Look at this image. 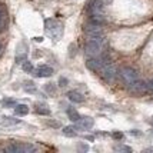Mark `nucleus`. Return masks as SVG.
Returning a JSON list of instances; mask_svg holds the SVG:
<instances>
[{"instance_id": "nucleus-21", "label": "nucleus", "mask_w": 153, "mask_h": 153, "mask_svg": "<svg viewBox=\"0 0 153 153\" xmlns=\"http://www.w3.org/2000/svg\"><path fill=\"white\" fill-rule=\"evenodd\" d=\"M3 27H4V12L0 7V32L3 30Z\"/></svg>"}, {"instance_id": "nucleus-23", "label": "nucleus", "mask_w": 153, "mask_h": 153, "mask_svg": "<svg viewBox=\"0 0 153 153\" xmlns=\"http://www.w3.org/2000/svg\"><path fill=\"white\" fill-rule=\"evenodd\" d=\"M67 85V80L65 79V77H60V86L62 87H65Z\"/></svg>"}, {"instance_id": "nucleus-3", "label": "nucleus", "mask_w": 153, "mask_h": 153, "mask_svg": "<svg viewBox=\"0 0 153 153\" xmlns=\"http://www.w3.org/2000/svg\"><path fill=\"white\" fill-rule=\"evenodd\" d=\"M119 74L120 79L123 80L126 85H130V83H133L134 80H137V72L134 70L133 67H123Z\"/></svg>"}, {"instance_id": "nucleus-13", "label": "nucleus", "mask_w": 153, "mask_h": 153, "mask_svg": "<svg viewBox=\"0 0 153 153\" xmlns=\"http://www.w3.org/2000/svg\"><path fill=\"white\" fill-rule=\"evenodd\" d=\"M36 113H39V114H43V116H49L50 114V110L47 109L46 105H36Z\"/></svg>"}, {"instance_id": "nucleus-11", "label": "nucleus", "mask_w": 153, "mask_h": 153, "mask_svg": "<svg viewBox=\"0 0 153 153\" xmlns=\"http://www.w3.org/2000/svg\"><path fill=\"white\" fill-rule=\"evenodd\" d=\"M67 97H69V100H72L74 103H83L85 102V96L80 92H76V90H70L67 93Z\"/></svg>"}, {"instance_id": "nucleus-19", "label": "nucleus", "mask_w": 153, "mask_h": 153, "mask_svg": "<svg viewBox=\"0 0 153 153\" xmlns=\"http://www.w3.org/2000/svg\"><path fill=\"white\" fill-rule=\"evenodd\" d=\"M114 150L116 152H132V149L129 146H125V145H117V146H114Z\"/></svg>"}, {"instance_id": "nucleus-26", "label": "nucleus", "mask_w": 153, "mask_h": 153, "mask_svg": "<svg viewBox=\"0 0 153 153\" xmlns=\"http://www.w3.org/2000/svg\"><path fill=\"white\" fill-rule=\"evenodd\" d=\"M49 125H50V126H54V127H59L60 126L59 122H57V123H54V122H49Z\"/></svg>"}, {"instance_id": "nucleus-22", "label": "nucleus", "mask_w": 153, "mask_h": 153, "mask_svg": "<svg viewBox=\"0 0 153 153\" xmlns=\"http://www.w3.org/2000/svg\"><path fill=\"white\" fill-rule=\"evenodd\" d=\"M45 89H46L47 92H50V93H53V89H54V85L53 83H49V85H47L46 87H45Z\"/></svg>"}, {"instance_id": "nucleus-27", "label": "nucleus", "mask_w": 153, "mask_h": 153, "mask_svg": "<svg viewBox=\"0 0 153 153\" xmlns=\"http://www.w3.org/2000/svg\"><path fill=\"white\" fill-rule=\"evenodd\" d=\"M0 54H1V45H0Z\"/></svg>"}, {"instance_id": "nucleus-12", "label": "nucleus", "mask_w": 153, "mask_h": 153, "mask_svg": "<svg viewBox=\"0 0 153 153\" xmlns=\"http://www.w3.org/2000/svg\"><path fill=\"white\" fill-rule=\"evenodd\" d=\"M14 113L17 116H26L29 113V107L26 105H16L14 106Z\"/></svg>"}, {"instance_id": "nucleus-24", "label": "nucleus", "mask_w": 153, "mask_h": 153, "mask_svg": "<svg viewBox=\"0 0 153 153\" xmlns=\"http://www.w3.org/2000/svg\"><path fill=\"white\" fill-rule=\"evenodd\" d=\"M147 90H150V92L153 93V79L150 80L149 83H147Z\"/></svg>"}, {"instance_id": "nucleus-9", "label": "nucleus", "mask_w": 153, "mask_h": 153, "mask_svg": "<svg viewBox=\"0 0 153 153\" xmlns=\"http://www.w3.org/2000/svg\"><path fill=\"white\" fill-rule=\"evenodd\" d=\"M32 74H34L36 77H50L53 74V69L49 66H40L37 69H34Z\"/></svg>"}, {"instance_id": "nucleus-8", "label": "nucleus", "mask_w": 153, "mask_h": 153, "mask_svg": "<svg viewBox=\"0 0 153 153\" xmlns=\"http://www.w3.org/2000/svg\"><path fill=\"white\" fill-rule=\"evenodd\" d=\"M106 62L107 60H105V59H96V57H92V59L87 60L86 66H87V69H90V70H93V72H97V73H99L100 69L103 67V65H105Z\"/></svg>"}, {"instance_id": "nucleus-20", "label": "nucleus", "mask_w": 153, "mask_h": 153, "mask_svg": "<svg viewBox=\"0 0 153 153\" xmlns=\"http://www.w3.org/2000/svg\"><path fill=\"white\" fill-rule=\"evenodd\" d=\"M1 105H3L4 107H12V106L16 105V102H14L13 99H3L1 100Z\"/></svg>"}, {"instance_id": "nucleus-14", "label": "nucleus", "mask_w": 153, "mask_h": 153, "mask_svg": "<svg viewBox=\"0 0 153 153\" xmlns=\"http://www.w3.org/2000/svg\"><path fill=\"white\" fill-rule=\"evenodd\" d=\"M23 89L26 90L27 93H34L36 92V85H34L33 82L27 80V82H25V85H23Z\"/></svg>"}, {"instance_id": "nucleus-2", "label": "nucleus", "mask_w": 153, "mask_h": 153, "mask_svg": "<svg viewBox=\"0 0 153 153\" xmlns=\"http://www.w3.org/2000/svg\"><path fill=\"white\" fill-rule=\"evenodd\" d=\"M102 49H103V40H102V37H90L86 42V46H85L86 54L90 56V57L99 56L102 53Z\"/></svg>"}, {"instance_id": "nucleus-10", "label": "nucleus", "mask_w": 153, "mask_h": 153, "mask_svg": "<svg viewBox=\"0 0 153 153\" xmlns=\"http://www.w3.org/2000/svg\"><path fill=\"white\" fill-rule=\"evenodd\" d=\"M93 125H94V120L92 117H80L76 122V127L82 129V130H89V129L93 127Z\"/></svg>"}, {"instance_id": "nucleus-16", "label": "nucleus", "mask_w": 153, "mask_h": 153, "mask_svg": "<svg viewBox=\"0 0 153 153\" xmlns=\"http://www.w3.org/2000/svg\"><path fill=\"white\" fill-rule=\"evenodd\" d=\"M67 116H69V119L72 120V122H77V120L80 119V116H79V113H77V112H76V110H74V109H72V107H70V109H67Z\"/></svg>"}, {"instance_id": "nucleus-15", "label": "nucleus", "mask_w": 153, "mask_h": 153, "mask_svg": "<svg viewBox=\"0 0 153 153\" xmlns=\"http://www.w3.org/2000/svg\"><path fill=\"white\" fill-rule=\"evenodd\" d=\"M63 134L65 136H69V137H74L76 136V127L73 126H66V127H63Z\"/></svg>"}, {"instance_id": "nucleus-7", "label": "nucleus", "mask_w": 153, "mask_h": 153, "mask_svg": "<svg viewBox=\"0 0 153 153\" xmlns=\"http://www.w3.org/2000/svg\"><path fill=\"white\" fill-rule=\"evenodd\" d=\"M6 150L7 152H26V153H30V152H34L36 147H34L33 145H27V143H16V145H10Z\"/></svg>"}, {"instance_id": "nucleus-25", "label": "nucleus", "mask_w": 153, "mask_h": 153, "mask_svg": "<svg viewBox=\"0 0 153 153\" xmlns=\"http://www.w3.org/2000/svg\"><path fill=\"white\" fill-rule=\"evenodd\" d=\"M113 137L114 139H122V137H123V134L119 133V132H116V133H113Z\"/></svg>"}, {"instance_id": "nucleus-6", "label": "nucleus", "mask_w": 153, "mask_h": 153, "mask_svg": "<svg viewBox=\"0 0 153 153\" xmlns=\"http://www.w3.org/2000/svg\"><path fill=\"white\" fill-rule=\"evenodd\" d=\"M129 87V92L133 94H143L147 92V83L145 82H142V80H134L133 83H130V85H127Z\"/></svg>"}, {"instance_id": "nucleus-1", "label": "nucleus", "mask_w": 153, "mask_h": 153, "mask_svg": "<svg viewBox=\"0 0 153 153\" xmlns=\"http://www.w3.org/2000/svg\"><path fill=\"white\" fill-rule=\"evenodd\" d=\"M45 29H46L47 34L53 40H59L63 36V25L54 19L45 20Z\"/></svg>"}, {"instance_id": "nucleus-18", "label": "nucleus", "mask_w": 153, "mask_h": 153, "mask_svg": "<svg viewBox=\"0 0 153 153\" xmlns=\"http://www.w3.org/2000/svg\"><path fill=\"white\" fill-rule=\"evenodd\" d=\"M20 120L19 119H13V117H4L3 120V125L4 126H12V125H19Z\"/></svg>"}, {"instance_id": "nucleus-28", "label": "nucleus", "mask_w": 153, "mask_h": 153, "mask_svg": "<svg viewBox=\"0 0 153 153\" xmlns=\"http://www.w3.org/2000/svg\"><path fill=\"white\" fill-rule=\"evenodd\" d=\"M152 123H153V117H152Z\"/></svg>"}, {"instance_id": "nucleus-5", "label": "nucleus", "mask_w": 153, "mask_h": 153, "mask_svg": "<svg viewBox=\"0 0 153 153\" xmlns=\"http://www.w3.org/2000/svg\"><path fill=\"white\" fill-rule=\"evenodd\" d=\"M85 32L89 37H102V34H103L100 23H94V22H90L89 25H86Z\"/></svg>"}, {"instance_id": "nucleus-17", "label": "nucleus", "mask_w": 153, "mask_h": 153, "mask_svg": "<svg viewBox=\"0 0 153 153\" xmlns=\"http://www.w3.org/2000/svg\"><path fill=\"white\" fill-rule=\"evenodd\" d=\"M22 67H23V70L27 72V73H32L34 69H33V65L29 62V60H25V62H22Z\"/></svg>"}, {"instance_id": "nucleus-4", "label": "nucleus", "mask_w": 153, "mask_h": 153, "mask_svg": "<svg viewBox=\"0 0 153 153\" xmlns=\"http://www.w3.org/2000/svg\"><path fill=\"white\" fill-rule=\"evenodd\" d=\"M99 73L106 82H112V80H114V77H116V67H114L113 65H110L109 62H106V63L103 65V67L100 69Z\"/></svg>"}]
</instances>
